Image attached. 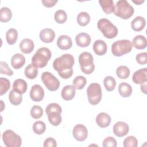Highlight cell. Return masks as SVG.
<instances>
[{"label":"cell","mask_w":147,"mask_h":147,"mask_svg":"<svg viewBox=\"0 0 147 147\" xmlns=\"http://www.w3.org/2000/svg\"><path fill=\"white\" fill-rule=\"evenodd\" d=\"M97 27L107 38H113L118 34V29L117 26L113 25L111 22L107 18L100 19L98 21Z\"/></svg>","instance_id":"obj_4"},{"label":"cell","mask_w":147,"mask_h":147,"mask_svg":"<svg viewBox=\"0 0 147 147\" xmlns=\"http://www.w3.org/2000/svg\"><path fill=\"white\" fill-rule=\"evenodd\" d=\"M46 130V126L45 123L41 121H37L35 122L33 125V131L38 134L40 135L43 134Z\"/></svg>","instance_id":"obj_36"},{"label":"cell","mask_w":147,"mask_h":147,"mask_svg":"<svg viewBox=\"0 0 147 147\" xmlns=\"http://www.w3.org/2000/svg\"><path fill=\"white\" fill-rule=\"evenodd\" d=\"M9 99L10 102L13 105H20L22 100V94L17 92L13 90H11L9 94Z\"/></svg>","instance_id":"obj_30"},{"label":"cell","mask_w":147,"mask_h":147,"mask_svg":"<svg viewBox=\"0 0 147 147\" xmlns=\"http://www.w3.org/2000/svg\"><path fill=\"white\" fill-rule=\"evenodd\" d=\"M27 87V83L25 80L22 79H17L15 80L13 84V90L21 94H24L26 91Z\"/></svg>","instance_id":"obj_23"},{"label":"cell","mask_w":147,"mask_h":147,"mask_svg":"<svg viewBox=\"0 0 147 147\" xmlns=\"http://www.w3.org/2000/svg\"><path fill=\"white\" fill-rule=\"evenodd\" d=\"M133 7L126 0L118 1L115 4L114 14L122 19L127 20L134 14Z\"/></svg>","instance_id":"obj_3"},{"label":"cell","mask_w":147,"mask_h":147,"mask_svg":"<svg viewBox=\"0 0 147 147\" xmlns=\"http://www.w3.org/2000/svg\"><path fill=\"white\" fill-rule=\"evenodd\" d=\"M113 129V133L116 136L122 137L129 133V126L126 122L118 121L114 124Z\"/></svg>","instance_id":"obj_11"},{"label":"cell","mask_w":147,"mask_h":147,"mask_svg":"<svg viewBox=\"0 0 147 147\" xmlns=\"http://www.w3.org/2000/svg\"><path fill=\"white\" fill-rule=\"evenodd\" d=\"M118 91L122 97L127 98L132 93V87L129 84L126 82H122L118 86Z\"/></svg>","instance_id":"obj_26"},{"label":"cell","mask_w":147,"mask_h":147,"mask_svg":"<svg viewBox=\"0 0 147 147\" xmlns=\"http://www.w3.org/2000/svg\"><path fill=\"white\" fill-rule=\"evenodd\" d=\"M72 134L75 139L77 141H84L88 136L87 129L82 124H78L74 126L72 130Z\"/></svg>","instance_id":"obj_10"},{"label":"cell","mask_w":147,"mask_h":147,"mask_svg":"<svg viewBox=\"0 0 147 147\" xmlns=\"http://www.w3.org/2000/svg\"><path fill=\"white\" fill-rule=\"evenodd\" d=\"M2 140L7 147H20L22 144L21 137L11 130H6L3 132Z\"/></svg>","instance_id":"obj_8"},{"label":"cell","mask_w":147,"mask_h":147,"mask_svg":"<svg viewBox=\"0 0 147 147\" xmlns=\"http://www.w3.org/2000/svg\"><path fill=\"white\" fill-rule=\"evenodd\" d=\"M34 48L33 41L30 38L23 39L20 44V48L22 52L28 54L31 53Z\"/></svg>","instance_id":"obj_21"},{"label":"cell","mask_w":147,"mask_h":147,"mask_svg":"<svg viewBox=\"0 0 147 147\" xmlns=\"http://www.w3.org/2000/svg\"><path fill=\"white\" fill-rule=\"evenodd\" d=\"M94 58L88 52H82L79 56V63L82 71L87 75L91 74L95 69Z\"/></svg>","instance_id":"obj_5"},{"label":"cell","mask_w":147,"mask_h":147,"mask_svg":"<svg viewBox=\"0 0 147 147\" xmlns=\"http://www.w3.org/2000/svg\"><path fill=\"white\" fill-rule=\"evenodd\" d=\"M132 2L134 3H136V5H141V3H142L144 1H142V0H139V1H132Z\"/></svg>","instance_id":"obj_48"},{"label":"cell","mask_w":147,"mask_h":147,"mask_svg":"<svg viewBox=\"0 0 147 147\" xmlns=\"http://www.w3.org/2000/svg\"><path fill=\"white\" fill-rule=\"evenodd\" d=\"M111 121L110 116L104 112L99 113L96 117V122L97 125L102 127L105 128L109 126Z\"/></svg>","instance_id":"obj_15"},{"label":"cell","mask_w":147,"mask_h":147,"mask_svg":"<svg viewBox=\"0 0 147 147\" xmlns=\"http://www.w3.org/2000/svg\"><path fill=\"white\" fill-rule=\"evenodd\" d=\"M130 69L127 66L121 65L117 68L116 74L117 76L121 79H126L130 75Z\"/></svg>","instance_id":"obj_33"},{"label":"cell","mask_w":147,"mask_h":147,"mask_svg":"<svg viewBox=\"0 0 147 147\" xmlns=\"http://www.w3.org/2000/svg\"><path fill=\"white\" fill-rule=\"evenodd\" d=\"M44 96V91L39 84L33 85L30 91V97L33 101L40 102Z\"/></svg>","instance_id":"obj_12"},{"label":"cell","mask_w":147,"mask_h":147,"mask_svg":"<svg viewBox=\"0 0 147 147\" xmlns=\"http://www.w3.org/2000/svg\"><path fill=\"white\" fill-rule=\"evenodd\" d=\"M93 50L95 54L98 56L105 55L107 50L106 43L102 40H96L93 44Z\"/></svg>","instance_id":"obj_19"},{"label":"cell","mask_w":147,"mask_h":147,"mask_svg":"<svg viewBox=\"0 0 147 147\" xmlns=\"http://www.w3.org/2000/svg\"><path fill=\"white\" fill-rule=\"evenodd\" d=\"M91 37L86 33H80L76 35L75 41L78 46L82 48L88 47L91 43Z\"/></svg>","instance_id":"obj_16"},{"label":"cell","mask_w":147,"mask_h":147,"mask_svg":"<svg viewBox=\"0 0 147 147\" xmlns=\"http://www.w3.org/2000/svg\"><path fill=\"white\" fill-rule=\"evenodd\" d=\"M87 83V80L84 76L79 75L73 80V86L76 90H82L86 86Z\"/></svg>","instance_id":"obj_35"},{"label":"cell","mask_w":147,"mask_h":147,"mask_svg":"<svg viewBox=\"0 0 147 147\" xmlns=\"http://www.w3.org/2000/svg\"><path fill=\"white\" fill-rule=\"evenodd\" d=\"M43 146L44 147H48V146H51V147H56L57 146V143L56 140L52 138V137H48L44 142V145Z\"/></svg>","instance_id":"obj_45"},{"label":"cell","mask_w":147,"mask_h":147,"mask_svg":"<svg viewBox=\"0 0 147 147\" xmlns=\"http://www.w3.org/2000/svg\"><path fill=\"white\" fill-rule=\"evenodd\" d=\"M42 3L43 5L47 7H51L55 5L57 2V0H42Z\"/></svg>","instance_id":"obj_46"},{"label":"cell","mask_w":147,"mask_h":147,"mask_svg":"<svg viewBox=\"0 0 147 147\" xmlns=\"http://www.w3.org/2000/svg\"><path fill=\"white\" fill-rule=\"evenodd\" d=\"M24 74L26 78L29 79H35L38 74V69L32 63L29 64L26 67L24 71Z\"/></svg>","instance_id":"obj_28"},{"label":"cell","mask_w":147,"mask_h":147,"mask_svg":"<svg viewBox=\"0 0 147 147\" xmlns=\"http://www.w3.org/2000/svg\"><path fill=\"white\" fill-rule=\"evenodd\" d=\"M57 111L61 113L62 109L59 104H57L56 103H51L47 106V107L45 109V112L47 114L49 113H50L51 111Z\"/></svg>","instance_id":"obj_43"},{"label":"cell","mask_w":147,"mask_h":147,"mask_svg":"<svg viewBox=\"0 0 147 147\" xmlns=\"http://www.w3.org/2000/svg\"><path fill=\"white\" fill-rule=\"evenodd\" d=\"M99 3L105 13L109 14L114 12L115 6L113 0H99Z\"/></svg>","instance_id":"obj_27"},{"label":"cell","mask_w":147,"mask_h":147,"mask_svg":"<svg viewBox=\"0 0 147 147\" xmlns=\"http://www.w3.org/2000/svg\"><path fill=\"white\" fill-rule=\"evenodd\" d=\"M123 145L125 147H136L138 145V141L134 136H128L124 140Z\"/></svg>","instance_id":"obj_40"},{"label":"cell","mask_w":147,"mask_h":147,"mask_svg":"<svg viewBox=\"0 0 147 147\" xmlns=\"http://www.w3.org/2000/svg\"><path fill=\"white\" fill-rule=\"evenodd\" d=\"M87 94L88 100L90 104L96 105L98 104L102 99V88L99 84L92 83L90 84L87 89Z\"/></svg>","instance_id":"obj_7"},{"label":"cell","mask_w":147,"mask_h":147,"mask_svg":"<svg viewBox=\"0 0 147 147\" xmlns=\"http://www.w3.org/2000/svg\"><path fill=\"white\" fill-rule=\"evenodd\" d=\"M18 38V32L16 29L10 28L6 33V39L9 45H13L16 43Z\"/></svg>","instance_id":"obj_29"},{"label":"cell","mask_w":147,"mask_h":147,"mask_svg":"<svg viewBox=\"0 0 147 147\" xmlns=\"http://www.w3.org/2000/svg\"><path fill=\"white\" fill-rule=\"evenodd\" d=\"M74 63L75 60L72 55L63 54L53 61V67L57 71L60 76L63 79H67L73 74L72 67Z\"/></svg>","instance_id":"obj_1"},{"label":"cell","mask_w":147,"mask_h":147,"mask_svg":"<svg viewBox=\"0 0 147 147\" xmlns=\"http://www.w3.org/2000/svg\"><path fill=\"white\" fill-rule=\"evenodd\" d=\"M61 113L57 111H53L47 114L48 121L51 124L55 126L60 125L62 121V118L60 115Z\"/></svg>","instance_id":"obj_25"},{"label":"cell","mask_w":147,"mask_h":147,"mask_svg":"<svg viewBox=\"0 0 147 147\" xmlns=\"http://www.w3.org/2000/svg\"><path fill=\"white\" fill-rule=\"evenodd\" d=\"M0 72L1 74H5L7 76L13 75V72L9 67L7 63L3 61L0 62Z\"/></svg>","instance_id":"obj_41"},{"label":"cell","mask_w":147,"mask_h":147,"mask_svg":"<svg viewBox=\"0 0 147 147\" xmlns=\"http://www.w3.org/2000/svg\"><path fill=\"white\" fill-rule=\"evenodd\" d=\"M146 74V68L140 69L133 74L132 80L136 84H141L147 81Z\"/></svg>","instance_id":"obj_17"},{"label":"cell","mask_w":147,"mask_h":147,"mask_svg":"<svg viewBox=\"0 0 147 147\" xmlns=\"http://www.w3.org/2000/svg\"><path fill=\"white\" fill-rule=\"evenodd\" d=\"M146 82H145L141 84V90L145 94H146Z\"/></svg>","instance_id":"obj_47"},{"label":"cell","mask_w":147,"mask_h":147,"mask_svg":"<svg viewBox=\"0 0 147 147\" xmlns=\"http://www.w3.org/2000/svg\"><path fill=\"white\" fill-rule=\"evenodd\" d=\"M12 17V12L11 10L7 7H3L0 10V21L2 22H7L9 21Z\"/></svg>","instance_id":"obj_31"},{"label":"cell","mask_w":147,"mask_h":147,"mask_svg":"<svg viewBox=\"0 0 147 147\" xmlns=\"http://www.w3.org/2000/svg\"><path fill=\"white\" fill-rule=\"evenodd\" d=\"M41 78L45 86L51 91H56L60 87V82L58 79L49 72H44Z\"/></svg>","instance_id":"obj_9"},{"label":"cell","mask_w":147,"mask_h":147,"mask_svg":"<svg viewBox=\"0 0 147 147\" xmlns=\"http://www.w3.org/2000/svg\"><path fill=\"white\" fill-rule=\"evenodd\" d=\"M146 56H147L146 52H142L137 54L136 57L137 62L141 65L146 64L147 63Z\"/></svg>","instance_id":"obj_44"},{"label":"cell","mask_w":147,"mask_h":147,"mask_svg":"<svg viewBox=\"0 0 147 147\" xmlns=\"http://www.w3.org/2000/svg\"><path fill=\"white\" fill-rule=\"evenodd\" d=\"M25 63V57L21 53L14 55L11 59V64L13 68L18 69L24 66Z\"/></svg>","instance_id":"obj_20"},{"label":"cell","mask_w":147,"mask_h":147,"mask_svg":"<svg viewBox=\"0 0 147 147\" xmlns=\"http://www.w3.org/2000/svg\"><path fill=\"white\" fill-rule=\"evenodd\" d=\"M132 47V44L130 40H117L113 42L111 45V52L115 56H122L125 54L130 52Z\"/></svg>","instance_id":"obj_6"},{"label":"cell","mask_w":147,"mask_h":147,"mask_svg":"<svg viewBox=\"0 0 147 147\" xmlns=\"http://www.w3.org/2000/svg\"><path fill=\"white\" fill-rule=\"evenodd\" d=\"M57 45L60 49H69L72 45V39L67 35H61L57 38Z\"/></svg>","instance_id":"obj_14"},{"label":"cell","mask_w":147,"mask_h":147,"mask_svg":"<svg viewBox=\"0 0 147 147\" xmlns=\"http://www.w3.org/2000/svg\"><path fill=\"white\" fill-rule=\"evenodd\" d=\"M54 18L57 23L63 24L67 21V14L64 10H58L54 14Z\"/></svg>","instance_id":"obj_37"},{"label":"cell","mask_w":147,"mask_h":147,"mask_svg":"<svg viewBox=\"0 0 147 147\" xmlns=\"http://www.w3.org/2000/svg\"><path fill=\"white\" fill-rule=\"evenodd\" d=\"M75 88L72 85H67L64 86L61 92L62 98L65 100H72L75 95Z\"/></svg>","instance_id":"obj_18"},{"label":"cell","mask_w":147,"mask_h":147,"mask_svg":"<svg viewBox=\"0 0 147 147\" xmlns=\"http://www.w3.org/2000/svg\"><path fill=\"white\" fill-rule=\"evenodd\" d=\"M30 115L34 119H38L43 115V110L38 105H34L30 110Z\"/></svg>","instance_id":"obj_39"},{"label":"cell","mask_w":147,"mask_h":147,"mask_svg":"<svg viewBox=\"0 0 147 147\" xmlns=\"http://www.w3.org/2000/svg\"><path fill=\"white\" fill-rule=\"evenodd\" d=\"M10 87V81L5 78H0V95L5 94Z\"/></svg>","instance_id":"obj_38"},{"label":"cell","mask_w":147,"mask_h":147,"mask_svg":"<svg viewBox=\"0 0 147 147\" xmlns=\"http://www.w3.org/2000/svg\"><path fill=\"white\" fill-rule=\"evenodd\" d=\"M40 40L45 43L52 42L55 37V33L50 28H45L41 30L39 34Z\"/></svg>","instance_id":"obj_13"},{"label":"cell","mask_w":147,"mask_h":147,"mask_svg":"<svg viewBox=\"0 0 147 147\" xmlns=\"http://www.w3.org/2000/svg\"><path fill=\"white\" fill-rule=\"evenodd\" d=\"M132 46L137 49H145L147 45V40L145 36L137 35L135 36L132 41Z\"/></svg>","instance_id":"obj_24"},{"label":"cell","mask_w":147,"mask_h":147,"mask_svg":"<svg viewBox=\"0 0 147 147\" xmlns=\"http://www.w3.org/2000/svg\"><path fill=\"white\" fill-rule=\"evenodd\" d=\"M51 56V52L48 48H40L32 57V63L37 68H43L47 65Z\"/></svg>","instance_id":"obj_2"},{"label":"cell","mask_w":147,"mask_h":147,"mask_svg":"<svg viewBox=\"0 0 147 147\" xmlns=\"http://www.w3.org/2000/svg\"><path fill=\"white\" fill-rule=\"evenodd\" d=\"M117 146V142L116 140L113 137H107L103 141V146H111L116 147Z\"/></svg>","instance_id":"obj_42"},{"label":"cell","mask_w":147,"mask_h":147,"mask_svg":"<svg viewBox=\"0 0 147 147\" xmlns=\"http://www.w3.org/2000/svg\"><path fill=\"white\" fill-rule=\"evenodd\" d=\"M103 84L107 91H111L115 88L116 81L113 76H107L104 79Z\"/></svg>","instance_id":"obj_34"},{"label":"cell","mask_w":147,"mask_h":147,"mask_svg":"<svg viewBox=\"0 0 147 147\" xmlns=\"http://www.w3.org/2000/svg\"><path fill=\"white\" fill-rule=\"evenodd\" d=\"M145 25V20L141 16L136 17L131 22V27L136 32L141 31L144 28Z\"/></svg>","instance_id":"obj_22"},{"label":"cell","mask_w":147,"mask_h":147,"mask_svg":"<svg viewBox=\"0 0 147 147\" xmlns=\"http://www.w3.org/2000/svg\"><path fill=\"white\" fill-rule=\"evenodd\" d=\"M90 21V16L86 11H82L77 16V22L82 26H86Z\"/></svg>","instance_id":"obj_32"}]
</instances>
